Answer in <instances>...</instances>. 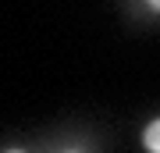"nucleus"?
<instances>
[{"label":"nucleus","mask_w":160,"mask_h":153,"mask_svg":"<svg viewBox=\"0 0 160 153\" xmlns=\"http://www.w3.org/2000/svg\"><path fill=\"white\" fill-rule=\"evenodd\" d=\"M142 146H146V153H160V118L142 128Z\"/></svg>","instance_id":"1"},{"label":"nucleus","mask_w":160,"mask_h":153,"mask_svg":"<svg viewBox=\"0 0 160 153\" xmlns=\"http://www.w3.org/2000/svg\"><path fill=\"white\" fill-rule=\"evenodd\" d=\"M149 7H153V11H160V0H149Z\"/></svg>","instance_id":"2"},{"label":"nucleus","mask_w":160,"mask_h":153,"mask_svg":"<svg viewBox=\"0 0 160 153\" xmlns=\"http://www.w3.org/2000/svg\"><path fill=\"white\" fill-rule=\"evenodd\" d=\"M64 153H82V150H64Z\"/></svg>","instance_id":"3"},{"label":"nucleus","mask_w":160,"mask_h":153,"mask_svg":"<svg viewBox=\"0 0 160 153\" xmlns=\"http://www.w3.org/2000/svg\"><path fill=\"white\" fill-rule=\"evenodd\" d=\"M7 153H22V150H7Z\"/></svg>","instance_id":"4"}]
</instances>
